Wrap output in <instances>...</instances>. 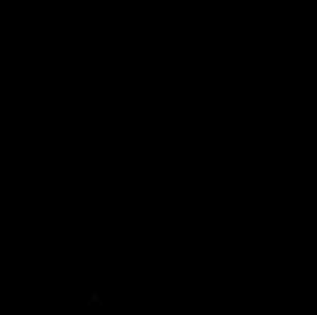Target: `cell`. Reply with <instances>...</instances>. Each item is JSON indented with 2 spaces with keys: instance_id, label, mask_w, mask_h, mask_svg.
<instances>
[{
  "instance_id": "1",
  "label": "cell",
  "mask_w": 317,
  "mask_h": 315,
  "mask_svg": "<svg viewBox=\"0 0 317 315\" xmlns=\"http://www.w3.org/2000/svg\"><path fill=\"white\" fill-rule=\"evenodd\" d=\"M92 304L102 306V299H101V295H99V291H97V290H92V293H90V299H88V306H92Z\"/></svg>"
}]
</instances>
